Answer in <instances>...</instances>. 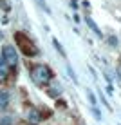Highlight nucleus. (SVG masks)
<instances>
[{
	"label": "nucleus",
	"mask_w": 121,
	"mask_h": 125,
	"mask_svg": "<svg viewBox=\"0 0 121 125\" xmlns=\"http://www.w3.org/2000/svg\"><path fill=\"white\" fill-rule=\"evenodd\" d=\"M15 42H16V45H18V49L22 51L25 56H29V58L36 56V54L40 53V51H38V47H36V44H34L27 34H24L22 31H16V33H15Z\"/></svg>",
	"instance_id": "1"
},
{
	"label": "nucleus",
	"mask_w": 121,
	"mask_h": 125,
	"mask_svg": "<svg viewBox=\"0 0 121 125\" xmlns=\"http://www.w3.org/2000/svg\"><path fill=\"white\" fill-rule=\"evenodd\" d=\"M31 78H33V82L36 85H47L51 80H53V71H51L49 65H44V63H40V65H33Z\"/></svg>",
	"instance_id": "2"
},
{
	"label": "nucleus",
	"mask_w": 121,
	"mask_h": 125,
	"mask_svg": "<svg viewBox=\"0 0 121 125\" xmlns=\"http://www.w3.org/2000/svg\"><path fill=\"white\" fill-rule=\"evenodd\" d=\"M2 58L11 69L16 67V63H18V54H16V49L13 45H4L2 47Z\"/></svg>",
	"instance_id": "3"
},
{
	"label": "nucleus",
	"mask_w": 121,
	"mask_h": 125,
	"mask_svg": "<svg viewBox=\"0 0 121 125\" xmlns=\"http://www.w3.org/2000/svg\"><path fill=\"white\" fill-rule=\"evenodd\" d=\"M9 74H11V67L4 62L2 56H0V83H4V82L9 78Z\"/></svg>",
	"instance_id": "4"
},
{
	"label": "nucleus",
	"mask_w": 121,
	"mask_h": 125,
	"mask_svg": "<svg viewBox=\"0 0 121 125\" xmlns=\"http://www.w3.org/2000/svg\"><path fill=\"white\" fill-rule=\"evenodd\" d=\"M9 102H11V96H9V93H7V91H2V89H0V111L7 109Z\"/></svg>",
	"instance_id": "5"
},
{
	"label": "nucleus",
	"mask_w": 121,
	"mask_h": 125,
	"mask_svg": "<svg viewBox=\"0 0 121 125\" xmlns=\"http://www.w3.org/2000/svg\"><path fill=\"white\" fill-rule=\"evenodd\" d=\"M25 114H27V118L31 120L33 123L40 120V113H38V109H36V107H29V109H27V113H25Z\"/></svg>",
	"instance_id": "6"
},
{
	"label": "nucleus",
	"mask_w": 121,
	"mask_h": 125,
	"mask_svg": "<svg viewBox=\"0 0 121 125\" xmlns=\"http://www.w3.org/2000/svg\"><path fill=\"white\" fill-rule=\"evenodd\" d=\"M38 113H40V120H47L53 116V111L47 109V107H42V109H38Z\"/></svg>",
	"instance_id": "7"
},
{
	"label": "nucleus",
	"mask_w": 121,
	"mask_h": 125,
	"mask_svg": "<svg viewBox=\"0 0 121 125\" xmlns=\"http://www.w3.org/2000/svg\"><path fill=\"white\" fill-rule=\"evenodd\" d=\"M87 24H89V27H90V29H92V31H94V33H96V34H98V36H101V31H99V29H98V25H96V22H94V20H92V18H87Z\"/></svg>",
	"instance_id": "8"
},
{
	"label": "nucleus",
	"mask_w": 121,
	"mask_h": 125,
	"mask_svg": "<svg viewBox=\"0 0 121 125\" xmlns=\"http://www.w3.org/2000/svg\"><path fill=\"white\" fill-rule=\"evenodd\" d=\"M15 123V120L11 118V116H4V118H0V125H13Z\"/></svg>",
	"instance_id": "9"
},
{
	"label": "nucleus",
	"mask_w": 121,
	"mask_h": 125,
	"mask_svg": "<svg viewBox=\"0 0 121 125\" xmlns=\"http://www.w3.org/2000/svg\"><path fill=\"white\" fill-rule=\"evenodd\" d=\"M53 44H54V47H56V49H58V53L62 54V56H65V51H63V47L60 45V42H58V40H54Z\"/></svg>",
	"instance_id": "10"
},
{
	"label": "nucleus",
	"mask_w": 121,
	"mask_h": 125,
	"mask_svg": "<svg viewBox=\"0 0 121 125\" xmlns=\"http://www.w3.org/2000/svg\"><path fill=\"white\" fill-rule=\"evenodd\" d=\"M0 7H2L4 11H11V6L6 2V0H0Z\"/></svg>",
	"instance_id": "11"
},
{
	"label": "nucleus",
	"mask_w": 121,
	"mask_h": 125,
	"mask_svg": "<svg viewBox=\"0 0 121 125\" xmlns=\"http://www.w3.org/2000/svg\"><path fill=\"white\" fill-rule=\"evenodd\" d=\"M49 96L58 98V96H60V89H49Z\"/></svg>",
	"instance_id": "12"
},
{
	"label": "nucleus",
	"mask_w": 121,
	"mask_h": 125,
	"mask_svg": "<svg viewBox=\"0 0 121 125\" xmlns=\"http://www.w3.org/2000/svg\"><path fill=\"white\" fill-rule=\"evenodd\" d=\"M118 73H119V76H121V60H119V67H118Z\"/></svg>",
	"instance_id": "13"
},
{
	"label": "nucleus",
	"mask_w": 121,
	"mask_h": 125,
	"mask_svg": "<svg viewBox=\"0 0 121 125\" xmlns=\"http://www.w3.org/2000/svg\"><path fill=\"white\" fill-rule=\"evenodd\" d=\"M0 40H2V33H0Z\"/></svg>",
	"instance_id": "14"
}]
</instances>
